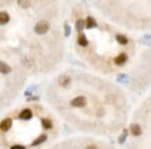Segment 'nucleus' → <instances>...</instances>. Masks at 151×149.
Returning <instances> with one entry per match:
<instances>
[{
  "label": "nucleus",
  "instance_id": "nucleus-1",
  "mask_svg": "<svg viewBox=\"0 0 151 149\" xmlns=\"http://www.w3.org/2000/svg\"><path fill=\"white\" fill-rule=\"evenodd\" d=\"M50 30V23L46 20H41L38 23H36V25L34 26V31L35 33L39 35L45 34L46 32Z\"/></svg>",
  "mask_w": 151,
  "mask_h": 149
},
{
  "label": "nucleus",
  "instance_id": "nucleus-2",
  "mask_svg": "<svg viewBox=\"0 0 151 149\" xmlns=\"http://www.w3.org/2000/svg\"><path fill=\"white\" fill-rule=\"evenodd\" d=\"M86 104H87L86 98L83 96H79L75 98V99L72 100V102H71V105L73 107H76V108H83V107L86 106Z\"/></svg>",
  "mask_w": 151,
  "mask_h": 149
},
{
  "label": "nucleus",
  "instance_id": "nucleus-3",
  "mask_svg": "<svg viewBox=\"0 0 151 149\" xmlns=\"http://www.w3.org/2000/svg\"><path fill=\"white\" fill-rule=\"evenodd\" d=\"M11 126H12V120L10 118H5V119L0 122V130L2 132H7L11 128Z\"/></svg>",
  "mask_w": 151,
  "mask_h": 149
},
{
  "label": "nucleus",
  "instance_id": "nucleus-4",
  "mask_svg": "<svg viewBox=\"0 0 151 149\" xmlns=\"http://www.w3.org/2000/svg\"><path fill=\"white\" fill-rule=\"evenodd\" d=\"M19 118L22 120H30L32 118V112L29 109H24L19 114Z\"/></svg>",
  "mask_w": 151,
  "mask_h": 149
},
{
  "label": "nucleus",
  "instance_id": "nucleus-5",
  "mask_svg": "<svg viewBox=\"0 0 151 149\" xmlns=\"http://www.w3.org/2000/svg\"><path fill=\"white\" fill-rule=\"evenodd\" d=\"M9 20H10L9 14H8L7 12H5V11H1V12H0V24L4 25V24L8 23Z\"/></svg>",
  "mask_w": 151,
  "mask_h": 149
},
{
  "label": "nucleus",
  "instance_id": "nucleus-6",
  "mask_svg": "<svg viewBox=\"0 0 151 149\" xmlns=\"http://www.w3.org/2000/svg\"><path fill=\"white\" fill-rule=\"evenodd\" d=\"M59 85L63 87H68L71 84V78L66 75L61 76L59 79Z\"/></svg>",
  "mask_w": 151,
  "mask_h": 149
},
{
  "label": "nucleus",
  "instance_id": "nucleus-7",
  "mask_svg": "<svg viewBox=\"0 0 151 149\" xmlns=\"http://www.w3.org/2000/svg\"><path fill=\"white\" fill-rule=\"evenodd\" d=\"M0 73L3 75H8L11 73V68L8 66L7 64L3 63V62H0Z\"/></svg>",
  "mask_w": 151,
  "mask_h": 149
},
{
  "label": "nucleus",
  "instance_id": "nucleus-8",
  "mask_svg": "<svg viewBox=\"0 0 151 149\" xmlns=\"http://www.w3.org/2000/svg\"><path fill=\"white\" fill-rule=\"evenodd\" d=\"M126 61H127V55L125 53H120L118 57L115 59V64L117 66H122V64L126 63Z\"/></svg>",
  "mask_w": 151,
  "mask_h": 149
},
{
  "label": "nucleus",
  "instance_id": "nucleus-9",
  "mask_svg": "<svg viewBox=\"0 0 151 149\" xmlns=\"http://www.w3.org/2000/svg\"><path fill=\"white\" fill-rule=\"evenodd\" d=\"M46 139H48V136H46V135H44V134L41 135V136L37 137V138L32 142V143H31V146H37V145H39V144L43 143V142L45 141Z\"/></svg>",
  "mask_w": 151,
  "mask_h": 149
},
{
  "label": "nucleus",
  "instance_id": "nucleus-10",
  "mask_svg": "<svg viewBox=\"0 0 151 149\" xmlns=\"http://www.w3.org/2000/svg\"><path fill=\"white\" fill-rule=\"evenodd\" d=\"M78 43L81 46H87L88 45V39L85 36V34H80L78 36Z\"/></svg>",
  "mask_w": 151,
  "mask_h": 149
},
{
  "label": "nucleus",
  "instance_id": "nucleus-11",
  "mask_svg": "<svg viewBox=\"0 0 151 149\" xmlns=\"http://www.w3.org/2000/svg\"><path fill=\"white\" fill-rule=\"evenodd\" d=\"M41 124H43V127L44 129H46V130H48V129L52 127V122L50 119H46V118L41 119Z\"/></svg>",
  "mask_w": 151,
  "mask_h": 149
},
{
  "label": "nucleus",
  "instance_id": "nucleus-12",
  "mask_svg": "<svg viewBox=\"0 0 151 149\" xmlns=\"http://www.w3.org/2000/svg\"><path fill=\"white\" fill-rule=\"evenodd\" d=\"M131 132H132L133 135H139V134H141L142 131L138 124H133V125L131 126Z\"/></svg>",
  "mask_w": 151,
  "mask_h": 149
},
{
  "label": "nucleus",
  "instance_id": "nucleus-13",
  "mask_svg": "<svg viewBox=\"0 0 151 149\" xmlns=\"http://www.w3.org/2000/svg\"><path fill=\"white\" fill-rule=\"evenodd\" d=\"M17 4L20 6L21 8H28L30 6V0H17Z\"/></svg>",
  "mask_w": 151,
  "mask_h": 149
},
{
  "label": "nucleus",
  "instance_id": "nucleus-14",
  "mask_svg": "<svg viewBox=\"0 0 151 149\" xmlns=\"http://www.w3.org/2000/svg\"><path fill=\"white\" fill-rule=\"evenodd\" d=\"M76 27H77L78 31H82L84 29V27H86V22L83 19H79L76 23Z\"/></svg>",
  "mask_w": 151,
  "mask_h": 149
},
{
  "label": "nucleus",
  "instance_id": "nucleus-15",
  "mask_svg": "<svg viewBox=\"0 0 151 149\" xmlns=\"http://www.w3.org/2000/svg\"><path fill=\"white\" fill-rule=\"evenodd\" d=\"M116 39H117V41H118L120 44H127L128 43L127 37L124 36V35H122V34L116 35Z\"/></svg>",
  "mask_w": 151,
  "mask_h": 149
},
{
  "label": "nucleus",
  "instance_id": "nucleus-16",
  "mask_svg": "<svg viewBox=\"0 0 151 149\" xmlns=\"http://www.w3.org/2000/svg\"><path fill=\"white\" fill-rule=\"evenodd\" d=\"M95 25H96L95 19H93L92 17H88V18H87V21H86V27L92 28V27H95Z\"/></svg>",
  "mask_w": 151,
  "mask_h": 149
},
{
  "label": "nucleus",
  "instance_id": "nucleus-17",
  "mask_svg": "<svg viewBox=\"0 0 151 149\" xmlns=\"http://www.w3.org/2000/svg\"><path fill=\"white\" fill-rule=\"evenodd\" d=\"M70 33H71V27L68 25H66V36H69Z\"/></svg>",
  "mask_w": 151,
  "mask_h": 149
},
{
  "label": "nucleus",
  "instance_id": "nucleus-18",
  "mask_svg": "<svg viewBox=\"0 0 151 149\" xmlns=\"http://www.w3.org/2000/svg\"><path fill=\"white\" fill-rule=\"evenodd\" d=\"M11 148L12 149H23V148H25L24 146H22V145H12L11 146Z\"/></svg>",
  "mask_w": 151,
  "mask_h": 149
},
{
  "label": "nucleus",
  "instance_id": "nucleus-19",
  "mask_svg": "<svg viewBox=\"0 0 151 149\" xmlns=\"http://www.w3.org/2000/svg\"><path fill=\"white\" fill-rule=\"evenodd\" d=\"M37 99H38L37 97H32V98H29L27 101H35V100H37Z\"/></svg>",
  "mask_w": 151,
  "mask_h": 149
}]
</instances>
